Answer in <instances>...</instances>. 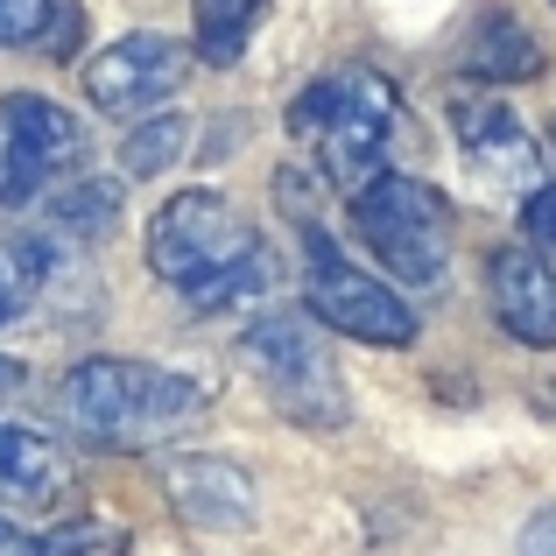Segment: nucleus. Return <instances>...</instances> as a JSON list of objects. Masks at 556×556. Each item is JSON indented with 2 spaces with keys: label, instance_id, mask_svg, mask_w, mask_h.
<instances>
[{
  "label": "nucleus",
  "instance_id": "nucleus-16",
  "mask_svg": "<svg viewBox=\"0 0 556 556\" xmlns=\"http://www.w3.org/2000/svg\"><path fill=\"white\" fill-rule=\"evenodd\" d=\"M113 218H121V184H106V177H71L64 190H50L56 240H99Z\"/></svg>",
  "mask_w": 556,
  "mask_h": 556
},
{
  "label": "nucleus",
  "instance_id": "nucleus-3",
  "mask_svg": "<svg viewBox=\"0 0 556 556\" xmlns=\"http://www.w3.org/2000/svg\"><path fill=\"white\" fill-rule=\"evenodd\" d=\"M394 85L367 64H339L325 78H311L296 99H289V135L311 149V163L325 169V184H339L345 198L367 190L380 177V155H388L394 135Z\"/></svg>",
  "mask_w": 556,
  "mask_h": 556
},
{
  "label": "nucleus",
  "instance_id": "nucleus-9",
  "mask_svg": "<svg viewBox=\"0 0 556 556\" xmlns=\"http://www.w3.org/2000/svg\"><path fill=\"white\" fill-rule=\"evenodd\" d=\"M444 113H451V135H458L465 163H472L486 184H521V190L549 184V155H543V141L529 135V121H521L515 106L479 99V92H458Z\"/></svg>",
  "mask_w": 556,
  "mask_h": 556
},
{
  "label": "nucleus",
  "instance_id": "nucleus-11",
  "mask_svg": "<svg viewBox=\"0 0 556 556\" xmlns=\"http://www.w3.org/2000/svg\"><path fill=\"white\" fill-rule=\"evenodd\" d=\"M486 303L515 345H535V353L556 345V268L543 261V247H493Z\"/></svg>",
  "mask_w": 556,
  "mask_h": 556
},
{
  "label": "nucleus",
  "instance_id": "nucleus-17",
  "mask_svg": "<svg viewBox=\"0 0 556 556\" xmlns=\"http://www.w3.org/2000/svg\"><path fill=\"white\" fill-rule=\"evenodd\" d=\"M36 42H71L64 0H0V50H36Z\"/></svg>",
  "mask_w": 556,
  "mask_h": 556
},
{
  "label": "nucleus",
  "instance_id": "nucleus-2",
  "mask_svg": "<svg viewBox=\"0 0 556 556\" xmlns=\"http://www.w3.org/2000/svg\"><path fill=\"white\" fill-rule=\"evenodd\" d=\"M204 388L190 374L149 367V359H78L64 380H56V416H64L71 437L85 444H113V451H149L169 444L177 430L204 416Z\"/></svg>",
  "mask_w": 556,
  "mask_h": 556
},
{
  "label": "nucleus",
  "instance_id": "nucleus-4",
  "mask_svg": "<svg viewBox=\"0 0 556 556\" xmlns=\"http://www.w3.org/2000/svg\"><path fill=\"white\" fill-rule=\"evenodd\" d=\"M240 359L268 388V402L303 430H339L345 422V374L331 345L317 339V317L303 311H268L240 331Z\"/></svg>",
  "mask_w": 556,
  "mask_h": 556
},
{
  "label": "nucleus",
  "instance_id": "nucleus-13",
  "mask_svg": "<svg viewBox=\"0 0 556 556\" xmlns=\"http://www.w3.org/2000/svg\"><path fill=\"white\" fill-rule=\"evenodd\" d=\"M458 64L472 71V78H486V85H521V78H535V71H543V50H535V36L507 8H486L472 22V36H465Z\"/></svg>",
  "mask_w": 556,
  "mask_h": 556
},
{
  "label": "nucleus",
  "instance_id": "nucleus-20",
  "mask_svg": "<svg viewBox=\"0 0 556 556\" xmlns=\"http://www.w3.org/2000/svg\"><path fill=\"white\" fill-rule=\"evenodd\" d=\"M521 556H556V507L529 515V529H521Z\"/></svg>",
  "mask_w": 556,
  "mask_h": 556
},
{
  "label": "nucleus",
  "instance_id": "nucleus-8",
  "mask_svg": "<svg viewBox=\"0 0 556 556\" xmlns=\"http://www.w3.org/2000/svg\"><path fill=\"white\" fill-rule=\"evenodd\" d=\"M184 71H190V50L177 36H121L106 42V50L85 64V99H92L99 113H113V121L135 127L141 113H163L169 99L184 92Z\"/></svg>",
  "mask_w": 556,
  "mask_h": 556
},
{
  "label": "nucleus",
  "instance_id": "nucleus-18",
  "mask_svg": "<svg viewBox=\"0 0 556 556\" xmlns=\"http://www.w3.org/2000/svg\"><path fill=\"white\" fill-rule=\"evenodd\" d=\"M36 289H42V247L0 232V325H14L36 303Z\"/></svg>",
  "mask_w": 556,
  "mask_h": 556
},
{
  "label": "nucleus",
  "instance_id": "nucleus-14",
  "mask_svg": "<svg viewBox=\"0 0 556 556\" xmlns=\"http://www.w3.org/2000/svg\"><path fill=\"white\" fill-rule=\"evenodd\" d=\"M268 0H190V56L198 64H240Z\"/></svg>",
  "mask_w": 556,
  "mask_h": 556
},
{
  "label": "nucleus",
  "instance_id": "nucleus-15",
  "mask_svg": "<svg viewBox=\"0 0 556 556\" xmlns=\"http://www.w3.org/2000/svg\"><path fill=\"white\" fill-rule=\"evenodd\" d=\"M184 149H190V113H141V121L121 135V169L135 184L169 177V169L184 163Z\"/></svg>",
  "mask_w": 556,
  "mask_h": 556
},
{
  "label": "nucleus",
  "instance_id": "nucleus-19",
  "mask_svg": "<svg viewBox=\"0 0 556 556\" xmlns=\"http://www.w3.org/2000/svg\"><path fill=\"white\" fill-rule=\"evenodd\" d=\"M521 226H529V240L556 247V184H535L529 204H521Z\"/></svg>",
  "mask_w": 556,
  "mask_h": 556
},
{
  "label": "nucleus",
  "instance_id": "nucleus-10",
  "mask_svg": "<svg viewBox=\"0 0 556 556\" xmlns=\"http://www.w3.org/2000/svg\"><path fill=\"white\" fill-rule=\"evenodd\" d=\"M163 493H169V507H177V521L212 529V535L254 529V515H261L254 472L218 458V451H177V458L163 465Z\"/></svg>",
  "mask_w": 556,
  "mask_h": 556
},
{
  "label": "nucleus",
  "instance_id": "nucleus-7",
  "mask_svg": "<svg viewBox=\"0 0 556 556\" xmlns=\"http://www.w3.org/2000/svg\"><path fill=\"white\" fill-rule=\"evenodd\" d=\"M85 121L64 113L42 92H8L0 99V212L42 204L50 190L85 177Z\"/></svg>",
  "mask_w": 556,
  "mask_h": 556
},
{
  "label": "nucleus",
  "instance_id": "nucleus-6",
  "mask_svg": "<svg viewBox=\"0 0 556 556\" xmlns=\"http://www.w3.org/2000/svg\"><path fill=\"white\" fill-rule=\"evenodd\" d=\"M303 303H311V317L325 331H339V339H359V345H416V311L402 303V289L367 275L359 261L339 254V240H331L317 218H303Z\"/></svg>",
  "mask_w": 556,
  "mask_h": 556
},
{
  "label": "nucleus",
  "instance_id": "nucleus-21",
  "mask_svg": "<svg viewBox=\"0 0 556 556\" xmlns=\"http://www.w3.org/2000/svg\"><path fill=\"white\" fill-rule=\"evenodd\" d=\"M0 388H22V359H8V353H0Z\"/></svg>",
  "mask_w": 556,
  "mask_h": 556
},
{
  "label": "nucleus",
  "instance_id": "nucleus-5",
  "mask_svg": "<svg viewBox=\"0 0 556 556\" xmlns=\"http://www.w3.org/2000/svg\"><path fill=\"white\" fill-rule=\"evenodd\" d=\"M353 226L374 247V261L408 289H437L451 275V204L422 177L380 169L367 190H353Z\"/></svg>",
  "mask_w": 556,
  "mask_h": 556
},
{
  "label": "nucleus",
  "instance_id": "nucleus-12",
  "mask_svg": "<svg viewBox=\"0 0 556 556\" xmlns=\"http://www.w3.org/2000/svg\"><path fill=\"white\" fill-rule=\"evenodd\" d=\"M71 486V458L42 430H0V507H56Z\"/></svg>",
  "mask_w": 556,
  "mask_h": 556
},
{
  "label": "nucleus",
  "instance_id": "nucleus-1",
  "mask_svg": "<svg viewBox=\"0 0 556 556\" xmlns=\"http://www.w3.org/2000/svg\"><path fill=\"white\" fill-rule=\"evenodd\" d=\"M149 268L198 311H226L275 282V254L261 226L218 190H177L149 218Z\"/></svg>",
  "mask_w": 556,
  "mask_h": 556
}]
</instances>
